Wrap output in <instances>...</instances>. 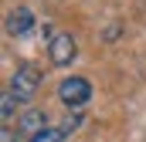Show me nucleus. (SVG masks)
I'll return each instance as SVG.
<instances>
[{"label": "nucleus", "mask_w": 146, "mask_h": 142, "mask_svg": "<svg viewBox=\"0 0 146 142\" xmlns=\"http://www.w3.org/2000/svg\"><path fill=\"white\" fill-rule=\"evenodd\" d=\"M58 102L68 108V112H82V108L92 102V85L82 78V74H68L61 85H58Z\"/></svg>", "instance_id": "nucleus-1"}, {"label": "nucleus", "mask_w": 146, "mask_h": 142, "mask_svg": "<svg viewBox=\"0 0 146 142\" xmlns=\"http://www.w3.org/2000/svg\"><path fill=\"white\" fill-rule=\"evenodd\" d=\"M0 142H14V132H10V129H3V132H0Z\"/></svg>", "instance_id": "nucleus-8"}, {"label": "nucleus", "mask_w": 146, "mask_h": 142, "mask_svg": "<svg viewBox=\"0 0 146 142\" xmlns=\"http://www.w3.org/2000/svg\"><path fill=\"white\" fill-rule=\"evenodd\" d=\"M37 88H41V71H37V64L21 61V64L14 68V74H10V91L17 95L21 105H27V102L37 95Z\"/></svg>", "instance_id": "nucleus-2"}, {"label": "nucleus", "mask_w": 146, "mask_h": 142, "mask_svg": "<svg viewBox=\"0 0 146 142\" xmlns=\"http://www.w3.org/2000/svg\"><path fill=\"white\" fill-rule=\"evenodd\" d=\"M17 129L27 132V135H37L41 129H48V115H44L41 108H27V112L17 118Z\"/></svg>", "instance_id": "nucleus-5"}, {"label": "nucleus", "mask_w": 146, "mask_h": 142, "mask_svg": "<svg viewBox=\"0 0 146 142\" xmlns=\"http://www.w3.org/2000/svg\"><path fill=\"white\" fill-rule=\"evenodd\" d=\"M68 139V132L61 129V125H48V129H41L37 135H31L27 142H65Z\"/></svg>", "instance_id": "nucleus-6"}, {"label": "nucleus", "mask_w": 146, "mask_h": 142, "mask_svg": "<svg viewBox=\"0 0 146 142\" xmlns=\"http://www.w3.org/2000/svg\"><path fill=\"white\" fill-rule=\"evenodd\" d=\"M14 105H21V102H17V95L7 88V91H3V98H0V115H3V122H10V118H14Z\"/></svg>", "instance_id": "nucleus-7"}, {"label": "nucleus", "mask_w": 146, "mask_h": 142, "mask_svg": "<svg viewBox=\"0 0 146 142\" xmlns=\"http://www.w3.org/2000/svg\"><path fill=\"white\" fill-rule=\"evenodd\" d=\"M75 54H78V47H75L72 34H51L48 37V58H51V64L68 68V64L75 61Z\"/></svg>", "instance_id": "nucleus-3"}, {"label": "nucleus", "mask_w": 146, "mask_h": 142, "mask_svg": "<svg viewBox=\"0 0 146 142\" xmlns=\"http://www.w3.org/2000/svg\"><path fill=\"white\" fill-rule=\"evenodd\" d=\"M31 27H34V14H31L27 7H17V10H10V14H7V31H10V34L24 37Z\"/></svg>", "instance_id": "nucleus-4"}]
</instances>
